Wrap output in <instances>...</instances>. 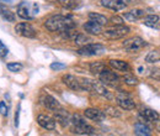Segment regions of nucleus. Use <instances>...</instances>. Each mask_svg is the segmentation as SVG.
Returning <instances> with one entry per match:
<instances>
[{"mask_svg": "<svg viewBox=\"0 0 160 136\" xmlns=\"http://www.w3.org/2000/svg\"><path fill=\"white\" fill-rule=\"evenodd\" d=\"M44 26L47 30L52 31V32H60L63 30H67L69 27H74L75 24L74 21L68 18V16H63V15H54L52 18L47 20L44 22Z\"/></svg>", "mask_w": 160, "mask_h": 136, "instance_id": "nucleus-1", "label": "nucleus"}, {"mask_svg": "<svg viewBox=\"0 0 160 136\" xmlns=\"http://www.w3.org/2000/svg\"><path fill=\"white\" fill-rule=\"evenodd\" d=\"M70 124L73 125L72 131L78 135H95L96 130L91 125L86 122V120L79 114H74L70 119Z\"/></svg>", "mask_w": 160, "mask_h": 136, "instance_id": "nucleus-2", "label": "nucleus"}, {"mask_svg": "<svg viewBox=\"0 0 160 136\" xmlns=\"http://www.w3.org/2000/svg\"><path fill=\"white\" fill-rule=\"evenodd\" d=\"M38 5L36 3L31 1H22L18 6V15L21 19L25 20H32L37 14H38Z\"/></svg>", "mask_w": 160, "mask_h": 136, "instance_id": "nucleus-3", "label": "nucleus"}, {"mask_svg": "<svg viewBox=\"0 0 160 136\" xmlns=\"http://www.w3.org/2000/svg\"><path fill=\"white\" fill-rule=\"evenodd\" d=\"M129 32V27L122 25H113L110 29H106L103 32V36L108 40H118L124 37Z\"/></svg>", "mask_w": 160, "mask_h": 136, "instance_id": "nucleus-4", "label": "nucleus"}, {"mask_svg": "<svg viewBox=\"0 0 160 136\" xmlns=\"http://www.w3.org/2000/svg\"><path fill=\"white\" fill-rule=\"evenodd\" d=\"M105 47L100 43H86L77 51L80 56H99L105 52Z\"/></svg>", "mask_w": 160, "mask_h": 136, "instance_id": "nucleus-5", "label": "nucleus"}, {"mask_svg": "<svg viewBox=\"0 0 160 136\" xmlns=\"http://www.w3.org/2000/svg\"><path fill=\"white\" fill-rule=\"evenodd\" d=\"M144 46H147L145 41L142 39V37H138V36H134V37H131V39L126 40L123 42V47L126 48V51L128 52H137L142 50Z\"/></svg>", "mask_w": 160, "mask_h": 136, "instance_id": "nucleus-6", "label": "nucleus"}, {"mask_svg": "<svg viewBox=\"0 0 160 136\" xmlns=\"http://www.w3.org/2000/svg\"><path fill=\"white\" fill-rule=\"evenodd\" d=\"M15 31L18 35H20L22 37H27V39H35L37 32L33 29V26L28 22H21L15 26Z\"/></svg>", "mask_w": 160, "mask_h": 136, "instance_id": "nucleus-7", "label": "nucleus"}, {"mask_svg": "<svg viewBox=\"0 0 160 136\" xmlns=\"http://www.w3.org/2000/svg\"><path fill=\"white\" fill-rule=\"evenodd\" d=\"M99 77H100V82L105 85H111V87H116L118 80H120V77L113 73L112 71L110 69H103L102 72L99 73Z\"/></svg>", "mask_w": 160, "mask_h": 136, "instance_id": "nucleus-8", "label": "nucleus"}, {"mask_svg": "<svg viewBox=\"0 0 160 136\" xmlns=\"http://www.w3.org/2000/svg\"><path fill=\"white\" fill-rule=\"evenodd\" d=\"M131 0H101V5L106 9H111L115 11H120L127 8Z\"/></svg>", "mask_w": 160, "mask_h": 136, "instance_id": "nucleus-9", "label": "nucleus"}, {"mask_svg": "<svg viewBox=\"0 0 160 136\" xmlns=\"http://www.w3.org/2000/svg\"><path fill=\"white\" fill-rule=\"evenodd\" d=\"M116 99H117L118 105H120L122 109H124V110H133L136 108V104H134L133 99L129 97L128 94H126V93L120 92L116 95Z\"/></svg>", "mask_w": 160, "mask_h": 136, "instance_id": "nucleus-10", "label": "nucleus"}, {"mask_svg": "<svg viewBox=\"0 0 160 136\" xmlns=\"http://www.w3.org/2000/svg\"><path fill=\"white\" fill-rule=\"evenodd\" d=\"M62 80H63V83H64L68 88H70V89H73V90H82V87H81V78L72 76V74H65V76L62 77Z\"/></svg>", "mask_w": 160, "mask_h": 136, "instance_id": "nucleus-11", "label": "nucleus"}, {"mask_svg": "<svg viewBox=\"0 0 160 136\" xmlns=\"http://www.w3.org/2000/svg\"><path fill=\"white\" fill-rule=\"evenodd\" d=\"M54 117H56L54 120H57L62 126H68L70 124V119L72 117L69 115V113L67 110H64L62 106L54 110Z\"/></svg>", "mask_w": 160, "mask_h": 136, "instance_id": "nucleus-12", "label": "nucleus"}, {"mask_svg": "<svg viewBox=\"0 0 160 136\" xmlns=\"http://www.w3.org/2000/svg\"><path fill=\"white\" fill-rule=\"evenodd\" d=\"M37 122L41 128H43L46 130H54L56 129V120L53 117H48V115H43V114L38 115Z\"/></svg>", "mask_w": 160, "mask_h": 136, "instance_id": "nucleus-13", "label": "nucleus"}, {"mask_svg": "<svg viewBox=\"0 0 160 136\" xmlns=\"http://www.w3.org/2000/svg\"><path fill=\"white\" fill-rule=\"evenodd\" d=\"M84 115L90 119V120H94V121H102L105 119V113L101 112L99 109H95V108H89L84 112Z\"/></svg>", "mask_w": 160, "mask_h": 136, "instance_id": "nucleus-14", "label": "nucleus"}, {"mask_svg": "<svg viewBox=\"0 0 160 136\" xmlns=\"http://www.w3.org/2000/svg\"><path fill=\"white\" fill-rule=\"evenodd\" d=\"M84 30L86 32L91 34V35H99L101 31H102V25H100L96 21L89 20L86 24H84Z\"/></svg>", "mask_w": 160, "mask_h": 136, "instance_id": "nucleus-15", "label": "nucleus"}, {"mask_svg": "<svg viewBox=\"0 0 160 136\" xmlns=\"http://www.w3.org/2000/svg\"><path fill=\"white\" fill-rule=\"evenodd\" d=\"M42 104L47 109H49L52 112H54L56 109L60 108V104L58 103V100L54 97H52V95H44V97L42 98Z\"/></svg>", "mask_w": 160, "mask_h": 136, "instance_id": "nucleus-16", "label": "nucleus"}, {"mask_svg": "<svg viewBox=\"0 0 160 136\" xmlns=\"http://www.w3.org/2000/svg\"><path fill=\"white\" fill-rule=\"evenodd\" d=\"M91 92H95V93L100 94L102 97H107L108 99H111L110 92L106 89V87L102 83H100V82H95V80L91 82Z\"/></svg>", "mask_w": 160, "mask_h": 136, "instance_id": "nucleus-17", "label": "nucleus"}, {"mask_svg": "<svg viewBox=\"0 0 160 136\" xmlns=\"http://www.w3.org/2000/svg\"><path fill=\"white\" fill-rule=\"evenodd\" d=\"M143 16H145V11L142 10V9H133L131 11L123 14V18L126 20H128V21H137L140 18H143Z\"/></svg>", "mask_w": 160, "mask_h": 136, "instance_id": "nucleus-18", "label": "nucleus"}, {"mask_svg": "<svg viewBox=\"0 0 160 136\" xmlns=\"http://www.w3.org/2000/svg\"><path fill=\"white\" fill-rule=\"evenodd\" d=\"M0 16L6 21H10V22H15V20H16L15 14L10 9H8L4 4H0Z\"/></svg>", "mask_w": 160, "mask_h": 136, "instance_id": "nucleus-19", "label": "nucleus"}, {"mask_svg": "<svg viewBox=\"0 0 160 136\" xmlns=\"http://www.w3.org/2000/svg\"><path fill=\"white\" fill-rule=\"evenodd\" d=\"M143 24L148 27L158 30L159 29V16L158 15H147L143 20Z\"/></svg>", "mask_w": 160, "mask_h": 136, "instance_id": "nucleus-20", "label": "nucleus"}, {"mask_svg": "<svg viewBox=\"0 0 160 136\" xmlns=\"http://www.w3.org/2000/svg\"><path fill=\"white\" fill-rule=\"evenodd\" d=\"M134 133L136 135H142V136H148L152 134V130L149 126H147L143 121H139L134 125Z\"/></svg>", "mask_w": 160, "mask_h": 136, "instance_id": "nucleus-21", "label": "nucleus"}, {"mask_svg": "<svg viewBox=\"0 0 160 136\" xmlns=\"http://www.w3.org/2000/svg\"><path fill=\"white\" fill-rule=\"evenodd\" d=\"M140 115L144 117V120H148V121H152V122H157L159 120L158 112L152 110V109H144V110H142Z\"/></svg>", "mask_w": 160, "mask_h": 136, "instance_id": "nucleus-22", "label": "nucleus"}, {"mask_svg": "<svg viewBox=\"0 0 160 136\" xmlns=\"http://www.w3.org/2000/svg\"><path fill=\"white\" fill-rule=\"evenodd\" d=\"M110 66L117 71H121V72H126L129 69V64L124 61H121V59H111L110 61Z\"/></svg>", "mask_w": 160, "mask_h": 136, "instance_id": "nucleus-23", "label": "nucleus"}, {"mask_svg": "<svg viewBox=\"0 0 160 136\" xmlns=\"http://www.w3.org/2000/svg\"><path fill=\"white\" fill-rule=\"evenodd\" d=\"M78 30H75L74 27H69V29H67V30H63V31H60V35H62V37L63 39H67V40H72V41H74L75 37L78 36Z\"/></svg>", "mask_w": 160, "mask_h": 136, "instance_id": "nucleus-24", "label": "nucleus"}, {"mask_svg": "<svg viewBox=\"0 0 160 136\" xmlns=\"http://www.w3.org/2000/svg\"><path fill=\"white\" fill-rule=\"evenodd\" d=\"M89 20H92V21H96L99 22L100 25H106L108 22V19L101 14H98V13H90L89 14Z\"/></svg>", "mask_w": 160, "mask_h": 136, "instance_id": "nucleus-25", "label": "nucleus"}, {"mask_svg": "<svg viewBox=\"0 0 160 136\" xmlns=\"http://www.w3.org/2000/svg\"><path fill=\"white\" fill-rule=\"evenodd\" d=\"M103 69H105V64L102 62H92L90 64V72L94 74H99Z\"/></svg>", "mask_w": 160, "mask_h": 136, "instance_id": "nucleus-26", "label": "nucleus"}, {"mask_svg": "<svg viewBox=\"0 0 160 136\" xmlns=\"http://www.w3.org/2000/svg\"><path fill=\"white\" fill-rule=\"evenodd\" d=\"M159 51H152L149 52L147 56H145V62L148 63H155V62H159Z\"/></svg>", "mask_w": 160, "mask_h": 136, "instance_id": "nucleus-27", "label": "nucleus"}, {"mask_svg": "<svg viewBox=\"0 0 160 136\" xmlns=\"http://www.w3.org/2000/svg\"><path fill=\"white\" fill-rule=\"evenodd\" d=\"M105 115H110L112 117H121V113L113 106H107L105 109Z\"/></svg>", "mask_w": 160, "mask_h": 136, "instance_id": "nucleus-28", "label": "nucleus"}, {"mask_svg": "<svg viewBox=\"0 0 160 136\" xmlns=\"http://www.w3.org/2000/svg\"><path fill=\"white\" fill-rule=\"evenodd\" d=\"M60 3L67 9H75V8L79 6L78 1H75V0H60Z\"/></svg>", "mask_w": 160, "mask_h": 136, "instance_id": "nucleus-29", "label": "nucleus"}, {"mask_svg": "<svg viewBox=\"0 0 160 136\" xmlns=\"http://www.w3.org/2000/svg\"><path fill=\"white\" fill-rule=\"evenodd\" d=\"M8 69L10 71V72H20L21 69H22V64L21 63H18V62H15V63H8Z\"/></svg>", "mask_w": 160, "mask_h": 136, "instance_id": "nucleus-30", "label": "nucleus"}, {"mask_svg": "<svg viewBox=\"0 0 160 136\" xmlns=\"http://www.w3.org/2000/svg\"><path fill=\"white\" fill-rule=\"evenodd\" d=\"M88 41H90L89 37H86V35H82V34H78V36L75 37L74 42L78 43V45H82V43H86Z\"/></svg>", "mask_w": 160, "mask_h": 136, "instance_id": "nucleus-31", "label": "nucleus"}, {"mask_svg": "<svg viewBox=\"0 0 160 136\" xmlns=\"http://www.w3.org/2000/svg\"><path fill=\"white\" fill-rule=\"evenodd\" d=\"M123 80L127 83V84H129V85H134V84H137V78H134L133 76H131V74H126L124 77H123Z\"/></svg>", "mask_w": 160, "mask_h": 136, "instance_id": "nucleus-32", "label": "nucleus"}, {"mask_svg": "<svg viewBox=\"0 0 160 136\" xmlns=\"http://www.w3.org/2000/svg\"><path fill=\"white\" fill-rule=\"evenodd\" d=\"M0 114L4 115V117H6L9 114V108L5 104V101H0Z\"/></svg>", "mask_w": 160, "mask_h": 136, "instance_id": "nucleus-33", "label": "nucleus"}, {"mask_svg": "<svg viewBox=\"0 0 160 136\" xmlns=\"http://www.w3.org/2000/svg\"><path fill=\"white\" fill-rule=\"evenodd\" d=\"M8 53H9V50H8V47L0 41V57L1 58H4V57H6L8 56Z\"/></svg>", "mask_w": 160, "mask_h": 136, "instance_id": "nucleus-34", "label": "nucleus"}, {"mask_svg": "<svg viewBox=\"0 0 160 136\" xmlns=\"http://www.w3.org/2000/svg\"><path fill=\"white\" fill-rule=\"evenodd\" d=\"M67 66L64 64V63H59V62H53L52 64H51V68L53 69V71H60V69H64Z\"/></svg>", "mask_w": 160, "mask_h": 136, "instance_id": "nucleus-35", "label": "nucleus"}, {"mask_svg": "<svg viewBox=\"0 0 160 136\" xmlns=\"http://www.w3.org/2000/svg\"><path fill=\"white\" fill-rule=\"evenodd\" d=\"M108 21H110L112 25H122V24H123V19L120 18V16H112Z\"/></svg>", "mask_w": 160, "mask_h": 136, "instance_id": "nucleus-36", "label": "nucleus"}, {"mask_svg": "<svg viewBox=\"0 0 160 136\" xmlns=\"http://www.w3.org/2000/svg\"><path fill=\"white\" fill-rule=\"evenodd\" d=\"M6 1H8V0H6Z\"/></svg>", "mask_w": 160, "mask_h": 136, "instance_id": "nucleus-37", "label": "nucleus"}]
</instances>
